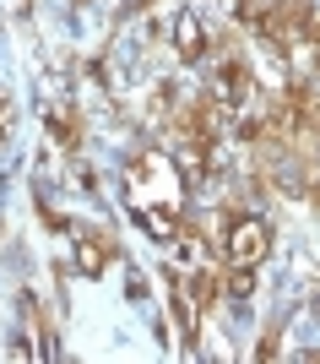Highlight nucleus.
<instances>
[{"mask_svg":"<svg viewBox=\"0 0 320 364\" xmlns=\"http://www.w3.org/2000/svg\"><path fill=\"white\" fill-rule=\"evenodd\" d=\"M266 250H272V228L255 213H239L228 223V261L233 267H255V261H266Z\"/></svg>","mask_w":320,"mask_h":364,"instance_id":"obj_1","label":"nucleus"},{"mask_svg":"<svg viewBox=\"0 0 320 364\" xmlns=\"http://www.w3.org/2000/svg\"><path fill=\"white\" fill-rule=\"evenodd\" d=\"M206 44H212V28H206L196 11H184L180 22H174V49H180V60H201Z\"/></svg>","mask_w":320,"mask_h":364,"instance_id":"obj_2","label":"nucleus"},{"mask_svg":"<svg viewBox=\"0 0 320 364\" xmlns=\"http://www.w3.org/2000/svg\"><path fill=\"white\" fill-rule=\"evenodd\" d=\"M104 261H109V240H104V234H87V228H77V272L98 277V272H104Z\"/></svg>","mask_w":320,"mask_h":364,"instance_id":"obj_3","label":"nucleus"},{"mask_svg":"<svg viewBox=\"0 0 320 364\" xmlns=\"http://www.w3.org/2000/svg\"><path fill=\"white\" fill-rule=\"evenodd\" d=\"M141 228H147L153 240H174V234H180V207H174V201H158V207H141Z\"/></svg>","mask_w":320,"mask_h":364,"instance_id":"obj_4","label":"nucleus"},{"mask_svg":"<svg viewBox=\"0 0 320 364\" xmlns=\"http://www.w3.org/2000/svg\"><path fill=\"white\" fill-rule=\"evenodd\" d=\"M250 289H255V267H233V272L223 277V294H228V299H244Z\"/></svg>","mask_w":320,"mask_h":364,"instance_id":"obj_5","label":"nucleus"},{"mask_svg":"<svg viewBox=\"0 0 320 364\" xmlns=\"http://www.w3.org/2000/svg\"><path fill=\"white\" fill-rule=\"evenodd\" d=\"M49 136H55V147H65V152H71V147H77V125L55 114V120H49Z\"/></svg>","mask_w":320,"mask_h":364,"instance_id":"obj_6","label":"nucleus"},{"mask_svg":"<svg viewBox=\"0 0 320 364\" xmlns=\"http://www.w3.org/2000/svg\"><path fill=\"white\" fill-rule=\"evenodd\" d=\"M11 120H16V109H11V98H0V141L11 136Z\"/></svg>","mask_w":320,"mask_h":364,"instance_id":"obj_7","label":"nucleus"},{"mask_svg":"<svg viewBox=\"0 0 320 364\" xmlns=\"http://www.w3.org/2000/svg\"><path fill=\"white\" fill-rule=\"evenodd\" d=\"M28 6H33V0H16V11H28Z\"/></svg>","mask_w":320,"mask_h":364,"instance_id":"obj_8","label":"nucleus"}]
</instances>
